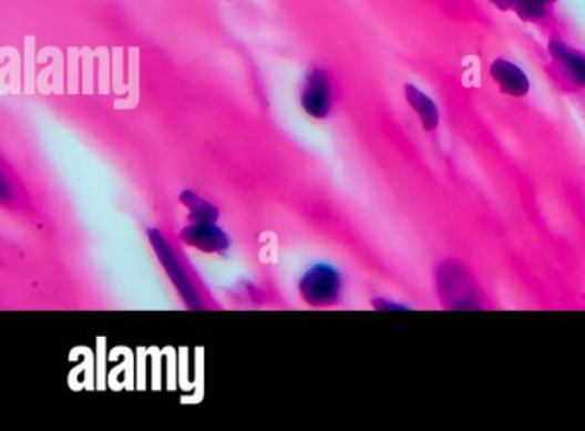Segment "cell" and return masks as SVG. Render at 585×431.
Here are the masks:
<instances>
[{
    "mask_svg": "<svg viewBox=\"0 0 585 431\" xmlns=\"http://www.w3.org/2000/svg\"><path fill=\"white\" fill-rule=\"evenodd\" d=\"M560 0H515L513 12L527 23L550 28L555 23V8Z\"/></svg>",
    "mask_w": 585,
    "mask_h": 431,
    "instance_id": "obj_6",
    "label": "cell"
},
{
    "mask_svg": "<svg viewBox=\"0 0 585 431\" xmlns=\"http://www.w3.org/2000/svg\"><path fill=\"white\" fill-rule=\"evenodd\" d=\"M179 239L191 248L199 249L203 253H225L230 248V237L217 226V222H206V224H191L179 233Z\"/></svg>",
    "mask_w": 585,
    "mask_h": 431,
    "instance_id": "obj_4",
    "label": "cell"
},
{
    "mask_svg": "<svg viewBox=\"0 0 585 431\" xmlns=\"http://www.w3.org/2000/svg\"><path fill=\"white\" fill-rule=\"evenodd\" d=\"M146 234H148L150 243H152L153 249L158 256L160 264L164 265L165 271H167L168 277L174 283L175 289L179 290L181 298L184 299V302L191 309H202V299H199L198 293H196L193 283L189 280V275L186 274L183 265L177 260V256L172 252L167 240L156 229H148Z\"/></svg>",
    "mask_w": 585,
    "mask_h": 431,
    "instance_id": "obj_2",
    "label": "cell"
},
{
    "mask_svg": "<svg viewBox=\"0 0 585 431\" xmlns=\"http://www.w3.org/2000/svg\"><path fill=\"white\" fill-rule=\"evenodd\" d=\"M300 105L312 119H327L333 105L331 83L324 69H311L306 76L305 89L300 93Z\"/></svg>",
    "mask_w": 585,
    "mask_h": 431,
    "instance_id": "obj_3",
    "label": "cell"
},
{
    "mask_svg": "<svg viewBox=\"0 0 585 431\" xmlns=\"http://www.w3.org/2000/svg\"><path fill=\"white\" fill-rule=\"evenodd\" d=\"M550 52L556 64V73L562 74L571 83L585 86V54L566 45L556 37L550 42Z\"/></svg>",
    "mask_w": 585,
    "mask_h": 431,
    "instance_id": "obj_5",
    "label": "cell"
},
{
    "mask_svg": "<svg viewBox=\"0 0 585 431\" xmlns=\"http://www.w3.org/2000/svg\"><path fill=\"white\" fill-rule=\"evenodd\" d=\"M494 8H499L500 11H513L515 8V0H488Z\"/></svg>",
    "mask_w": 585,
    "mask_h": 431,
    "instance_id": "obj_9",
    "label": "cell"
},
{
    "mask_svg": "<svg viewBox=\"0 0 585 431\" xmlns=\"http://www.w3.org/2000/svg\"><path fill=\"white\" fill-rule=\"evenodd\" d=\"M179 199L186 206L187 211H189V220L194 222V224H206V222L215 224L218 217H220V211H218L217 206L199 198L196 193L183 192L181 193Z\"/></svg>",
    "mask_w": 585,
    "mask_h": 431,
    "instance_id": "obj_7",
    "label": "cell"
},
{
    "mask_svg": "<svg viewBox=\"0 0 585 431\" xmlns=\"http://www.w3.org/2000/svg\"><path fill=\"white\" fill-rule=\"evenodd\" d=\"M299 293L302 299L315 308L337 305L342 293V277L331 265H312L300 277Z\"/></svg>",
    "mask_w": 585,
    "mask_h": 431,
    "instance_id": "obj_1",
    "label": "cell"
},
{
    "mask_svg": "<svg viewBox=\"0 0 585 431\" xmlns=\"http://www.w3.org/2000/svg\"><path fill=\"white\" fill-rule=\"evenodd\" d=\"M493 74L499 80L500 86L513 95H522L527 92V80L515 65L510 62L499 61L493 65Z\"/></svg>",
    "mask_w": 585,
    "mask_h": 431,
    "instance_id": "obj_8",
    "label": "cell"
}]
</instances>
